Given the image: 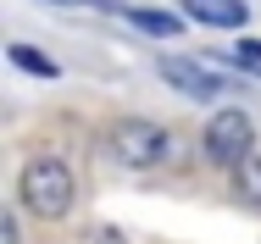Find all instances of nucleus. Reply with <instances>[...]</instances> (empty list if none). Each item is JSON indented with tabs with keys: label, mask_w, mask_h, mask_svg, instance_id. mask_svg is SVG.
Listing matches in <instances>:
<instances>
[{
	"label": "nucleus",
	"mask_w": 261,
	"mask_h": 244,
	"mask_svg": "<svg viewBox=\"0 0 261 244\" xmlns=\"http://www.w3.org/2000/svg\"><path fill=\"white\" fill-rule=\"evenodd\" d=\"M17 195L22 205L39 216V222H61L67 211H72V172H67V161H56V155H34L28 167H22V183H17Z\"/></svg>",
	"instance_id": "1"
},
{
	"label": "nucleus",
	"mask_w": 261,
	"mask_h": 244,
	"mask_svg": "<svg viewBox=\"0 0 261 244\" xmlns=\"http://www.w3.org/2000/svg\"><path fill=\"white\" fill-rule=\"evenodd\" d=\"M206 155L217 167H239L245 155H256V122L233 105H222L217 117L206 122Z\"/></svg>",
	"instance_id": "2"
},
{
	"label": "nucleus",
	"mask_w": 261,
	"mask_h": 244,
	"mask_svg": "<svg viewBox=\"0 0 261 244\" xmlns=\"http://www.w3.org/2000/svg\"><path fill=\"white\" fill-rule=\"evenodd\" d=\"M111 150L128 167H156V161H167V128L145 122V117H128V122L111 128Z\"/></svg>",
	"instance_id": "3"
},
{
	"label": "nucleus",
	"mask_w": 261,
	"mask_h": 244,
	"mask_svg": "<svg viewBox=\"0 0 261 244\" xmlns=\"http://www.w3.org/2000/svg\"><path fill=\"white\" fill-rule=\"evenodd\" d=\"M156 72L172 84V89H178V95H189V100H217V95H228V89H222V78H217L211 67H200V61H184V56H161Z\"/></svg>",
	"instance_id": "4"
},
{
	"label": "nucleus",
	"mask_w": 261,
	"mask_h": 244,
	"mask_svg": "<svg viewBox=\"0 0 261 244\" xmlns=\"http://www.w3.org/2000/svg\"><path fill=\"white\" fill-rule=\"evenodd\" d=\"M184 11L206 28H245V6L239 0H184Z\"/></svg>",
	"instance_id": "5"
},
{
	"label": "nucleus",
	"mask_w": 261,
	"mask_h": 244,
	"mask_svg": "<svg viewBox=\"0 0 261 244\" xmlns=\"http://www.w3.org/2000/svg\"><path fill=\"white\" fill-rule=\"evenodd\" d=\"M233 195L261 211V155H245V161L233 167Z\"/></svg>",
	"instance_id": "6"
},
{
	"label": "nucleus",
	"mask_w": 261,
	"mask_h": 244,
	"mask_svg": "<svg viewBox=\"0 0 261 244\" xmlns=\"http://www.w3.org/2000/svg\"><path fill=\"white\" fill-rule=\"evenodd\" d=\"M11 61H17L22 72H34V78H56V61H50V56H39L34 45H11Z\"/></svg>",
	"instance_id": "7"
},
{
	"label": "nucleus",
	"mask_w": 261,
	"mask_h": 244,
	"mask_svg": "<svg viewBox=\"0 0 261 244\" xmlns=\"http://www.w3.org/2000/svg\"><path fill=\"white\" fill-rule=\"evenodd\" d=\"M134 28H145V34H178V17L172 11H134Z\"/></svg>",
	"instance_id": "8"
},
{
	"label": "nucleus",
	"mask_w": 261,
	"mask_h": 244,
	"mask_svg": "<svg viewBox=\"0 0 261 244\" xmlns=\"http://www.w3.org/2000/svg\"><path fill=\"white\" fill-rule=\"evenodd\" d=\"M78 244H128L122 239V228H111V222H95V228H84Z\"/></svg>",
	"instance_id": "9"
},
{
	"label": "nucleus",
	"mask_w": 261,
	"mask_h": 244,
	"mask_svg": "<svg viewBox=\"0 0 261 244\" xmlns=\"http://www.w3.org/2000/svg\"><path fill=\"white\" fill-rule=\"evenodd\" d=\"M228 56H233L245 72H261V45H256V39H239V45L228 50Z\"/></svg>",
	"instance_id": "10"
},
{
	"label": "nucleus",
	"mask_w": 261,
	"mask_h": 244,
	"mask_svg": "<svg viewBox=\"0 0 261 244\" xmlns=\"http://www.w3.org/2000/svg\"><path fill=\"white\" fill-rule=\"evenodd\" d=\"M0 244H17V222L11 216H0Z\"/></svg>",
	"instance_id": "11"
},
{
	"label": "nucleus",
	"mask_w": 261,
	"mask_h": 244,
	"mask_svg": "<svg viewBox=\"0 0 261 244\" xmlns=\"http://www.w3.org/2000/svg\"><path fill=\"white\" fill-rule=\"evenodd\" d=\"M61 6H111V0H61Z\"/></svg>",
	"instance_id": "12"
}]
</instances>
